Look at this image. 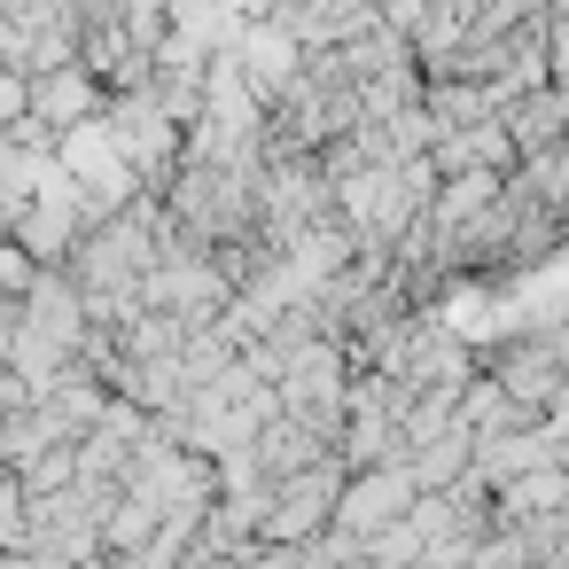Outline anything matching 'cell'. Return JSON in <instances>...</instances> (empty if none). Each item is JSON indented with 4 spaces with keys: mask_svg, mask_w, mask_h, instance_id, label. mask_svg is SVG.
Wrapping results in <instances>:
<instances>
[{
    "mask_svg": "<svg viewBox=\"0 0 569 569\" xmlns=\"http://www.w3.org/2000/svg\"><path fill=\"white\" fill-rule=\"evenodd\" d=\"M0 569H9V561H0Z\"/></svg>",
    "mask_w": 569,
    "mask_h": 569,
    "instance_id": "obj_1",
    "label": "cell"
}]
</instances>
